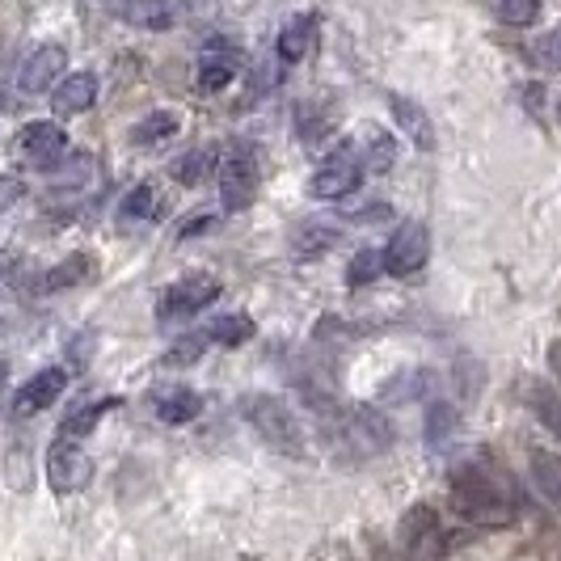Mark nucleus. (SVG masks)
<instances>
[{"label":"nucleus","instance_id":"obj_26","mask_svg":"<svg viewBox=\"0 0 561 561\" xmlns=\"http://www.w3.org/2000/svg\"><path fill=\"white\" fill-rule=\"evenodd\" d=\"M533 59L545 68V72H561V26L545 30L533 43Z\"/></svg>","mask_w":561,"mask_h":561},{"label":"nucleus","instance_id":"obj_3","mask_svg":"<svg viewBox=\"0 0 561 561\" xmlns=\"http://www.w3.org/2000/svg\"><path fill=\"white\" fill-rule=\"evenodd\" d=\"M220 291L225 287H220L216 275H186V279L169 283L161 291V300H157V321H169V325L191 321L203 309H211L220 300Z\"/></svg>","mask_w":561,"mask_h":561},{"label":"nucleus","instance_id":"obj_16","mask_svg":"<svg viewBox=\"0 0 561 561\" xmlns=\"http://www.w3.org/2000/svg\"><path fill=\"white\" fill-rule=\"evenodd\" d=\"M127 22H136L144 30H169L173 26V9H169V0H123V9H118Z\"/></svg>","mask_w":561,"mask_h":561},{"label":"nucleus","instance_id":"obj_8","mask_svg":"<svg viewBox=\"0 0 561 561\" xmlns=\"http://www.w3.org/2000/svg\"><path fill=\"white\" fill-rule=\"evenodd\" d=\"M18 152L34 169H56L68 157V136H64V127L51 123V118H34V123L22 127V136H18Z\"/></svg>","mask_w":561,"mask_h":561},{"label":"nucleus","instance_id":"obj_2","mask_svg":"<svg viewBox=\"0 0 561 561\" xmlns=\"http://www.w3.org/2000/svg\"><path fill=\"white\" fill-rule=\"evenodd\" d=\"M245 419H250L253 435L266 444V448L283 451V456H300L305 451V431H300V419L291 414V405L283 397L257 393L245 401Z\"/></svg>","mask_w":561,"mask_h":561},{"label":"nucleus","instance_id":"obj_7","mask_svg":"<svg viewBox=\"0 0 561 561\" xmlns=\"http://www.w3.org/2000/svg\"><path fill=\"white\" fill-rule=\"evenodd\" d=\"M64 68H68V51L59 47V43H38L26 59H22V68H18V89L26 93V98H38V93H51L64 77Z\"/></svg>","mask_w":561,"mask_h":561},{"label":"nucleus","instance_id":"obj_24","mask_svg":"<svg viewBox=\"0 0 561 561\" xmlns=\"http://www.w3.org/2000/svg\"><path fill=\"white\" fill-rule=\"evenodd\" d=\"M173 131H178V114L157 111V114H148L140 127L131 131V140H136V144H157V140H169Z\"/></svg>","mask_w":561,"mask_h":561},{"label":"nucleus","instance_id":"obj_21","mask_svg":"<svg viewBox=\"0 0 561 561\" xmlns=\"http://www.w3.org/2000/svg\"><path fill=\"white\" fill-rule=\"evenodd\" d=\"M528 405L536 410V419L545 422L553 435L561 439V393L549 385H528Z\"/></svg>","mask_w":561,"mask_h":561},{"label":"nucleus","instance_id":"obj_14","mask_svg":"<svg viewBox=\"0 0 561 561\" xmlns=\"http://www.w3.org/2000/svg\"><path fill=\"white\" fill-rule=\"evenodd\" d=\"M232 77H237V56L211 43V47L198 56V89H203V93H220L225 84H232Z\"/></svg>","mask_w":561,"mask_h":561},{"label":"nucleus","instance_id":"obj_29","mask_svg":"<svg viewBox=\"0 0 561 561\" xmlns=\"http://www.w3.org/2000/svg\"><path fill=\"white\" fill-rule=\"evenodd\" d=\"M4 385H9V359H0V393H4Z\"/></svg>","mask_w":561,"mask_h":561},{"label":"nucleus","instance_id":"obj_12","mask_svg":"<svg viewBox=\"0 0 561 561\" xmlns=\"http://www.w3.org/2000/svg\"><path fill=\"white\" fill-rule=\"evenodd\" d=\"M152 414L161 422H169V426H182V422H191L203 414V397L195 393V389H157L152 393Z\"/></svg>","mask_w":561,"mask_h":561},{"label":"nucleus","instance_id":"obj_17","mask_svg":"<svg viewBox=\"0 0 561 561\" xmlns=\"http://www.w3.org/2000/svg\"><path fill=\"white\" fill-rule=\"evenodd\" d=\"M157 216H161V195H157L152 182H140L131 195L123 198V207H118V220H131V225L157 220Z\"/></svg>","mask_w":561,"mask_h":561},{"label":"nucleus","instance_id":"obj_28","mask_svg":"<svg viewBox=\"0 0 561 561\" xmlns=\"http://www.w3.org/2000/svg\"><path fill=\"white\" fill-rule=\"evenodd\" d=\"M22 191H26L22 178H0V211H9V207L22 198Z\"/></svg>","mask_w":561,"mask_h":561},{"label":"nucleus","instance_id":"obj_25","mask_svg":"<svg viewBox=\"0 0 561 561\" xmlns=\"http://www.w3.org/2000/svg\"><path fill=\"white\" fill-rule=\"evenodd\" d=\"M250 334H253V325L245 312H228L220 321H211V337L225 342V346H237V342H245Z\"/></svg>","mask_w":561,"mask_h":561},{"label":"nucleus","instance_id":"obj_9","mask_svg":"<svg viewBox=\"0 0 561 561\" xmlns=\"http://www.w3.org/2000/svg\"><path fill=\"white\" fill-rule=\"evenodd\" d=\"M426 257H431V232L426 225L419 220H405V225L393 232V241L385 245V271H393V275H414L426 266Z\"/></svg>","mask_w":561,"mask_h":561},{"label":"nucleus","instance_id":"obj_22","mask_svg":"<svg viewBox=\"0 0 561 561\" xmlns=\"http://www.w3.org/2000/svg\"><path fill=\"white\" fill-rule=\"evenodd\" d=\"M499 22L511 30H528L540 22V0H494Z\"/></svg>","mask_w":561,"mask_h":561},{"label":"nucleus","instance_id":"obj_30","mask_svg":"<svg viewBox=\"0 0 561 561\" xmlns=\"http://www.w3.org/2000/svg\"><path fill=\"white\" fill-rule=\"evenodd\" d=\"M558 114H561V106H558Z\"/></svg>","mask_w":561,"mask_h":561},{"label":"nucleus","instance_id":"obj_27","mask_svg":"<svg viewBox=\"0 0 561 561\" xmlns=\"http://www.w3.org/2000/svg\"><path fill=\"white\" fill-rule=\"evenodd\" d=\"M380 266H385V257H380V253H376V250H364V253H359V262L351 266V283L371 279V275H376Z\"/></svg>","mask_w":561,"mask_h":561},{"label":"nucleus","instance_id":"obj_18","mask_svg":"<svg viewBox=\"0 0 561 561\" xmlns=\"http://www.w3.org/2000/svg\"><path fill=\"white\" fill-rule=\"evenodd\" d=\"M435 540H439V519H435V511H410V519H405V545L414 549V553H435Z\"/></svg>","mask_w":561,"mask_h":561},{"label":"nucleus","instance_id":"obj_23","mask_svg":"<svg viewBox=\"0 0 561 561\" xmlns=\"http://www.w3.org/2000/svg\"><path fill=\"white\" fill-rule=\"evenodd\" d=\"M389 106H393V114L401 118V127L414 136V144L426 148V144H431V123H426V114H422L414 102H405V98H389Z\"/></svg>","mask_w":561,"mask_h":561},{"label":"nucleus","instance_id":"obj_1","mask_svg":"<svg viewBox=\"0 0 561 561\" xmlns=\"http://www.w3.org/2000/svg\"><path fill=\"white\" fill-rule=\"evenodd\" d=\"M451 503L465 519L473 524H485V528H503L519 515V503H515V485L503 469L485 465V460H460L451 469Z\"/></svg>","mask_w":561,"mask_h":561},{"label":"nucleus","instance_id":"obj_5","mask_svg":"<svg viewBox=\"0 0 561 561\" xmlns=\"http://www.w3.org/2000/svg\"><path fill=\"white\" fill-rule=\"evenodd\" d=\"M93 478V460L89 451L81 448V439L72 435H59L56 444L47 448V485L56 494H81Z\"/></svg>","mask_w":561,"mask_h":561},{"label":"nucleus","instance_id":"obj_19","mask_svg":"<svg viewBox=\"0 0 561 561\" xmlns=\"http://www.w3.org/2000/svg\"><path fill=\"white\" fill-rule=\"evenodd\" d=\"M93 275V262L84 257V253H72V257H64L56 271H47L43 275V287L47 291H68V287H77V283H84Z\"/></svg>","mask_w":561,"mask_h":561},{"label":"nucleus","instance_id":"obj_13","mask_svg":"<svg viewBox=\"0 0 561 561\" xmlns=\"http://www.w3.org/2000/svg\"><path fill=\"white\" fill-rule=\"evenodd\" d=\"M528 456H533L536 494H540V499L561 515V456L558 451H549V448H533Z\"/></svg>","mask_w":561,"mask_h":561},{"label":"nucleus","instance_id":"obj_10","mask_svg":"<svg viewBox=\"0 0 561 561\" xmlns=\"http://www.w3.org/2000/svg\"><path fill=\"white\" fill-rule=\"evenodd\" d=\"M64 389H68V371H64V367H43V371H34L26 385L18 389L13 414H18V419H34V414L51 410L59 397H64Z\"/></svg>","mask_w":561,"mask_h":561},{"label":"nucleus","instance_id":"obj_6","mask_svg":"<svg viewBox=\"0 0 561 561\" xmlns=\"http://www.w3.org/2000/svg\"><path fill=\"white\" fill-rule=\"evenodd\" d=\"M253 198H257V157L253 148L237 144L220 161V203L225 211H245Z\"/></svg>","mask_w":561,"mask_h":561},{"label":"nucleus","instance_id":"obj_4","mask_svg":"<svg viewBox=\"0 0 561 561\" xmlns=\"http://www.w3.org/2000/svg\"><path fill=\"white\" fill-rule=\"evenodd\" d=\"M359 182H364V152L355 144H342L334 157H325L321 165L312 169L309 195L334 203V198H346L351 191H359Z\"/></svg>","mask_w":561,"mask_h":561},{"label":"nucleus","instance_id":"obj_20","mask_svg":"<svg viewBox=\"0 0 561 561\" xmlns=\"http://www.w3.org/2000/svg\"><path fill=\"white\" fill-rule=\"evenodd\" d=\"M211 165H216L211 148H191V152H182V157L169 165V173H173V182H182V186H198V182L211 173Z\"/></svg>","mask_w":561,"mask_h":561},{"label":"nucleus","instance_id":"obj_11","mask_svg":"<svg viewBox=\"0 0 561 561\" xmlns=\"http://www.w3.org/2000/svg\"><path fill=\"white\" fill-rule=\"evenodd\" d=\"M98 102V77L93 72H64L59 84L51 89V111L56 114H84Z\"/></svg>","mask_w":561,"mask_h":561},{"label":"nucleus","instance_id":"obj_15","mask_svg":"<svg viewBox=\"0 0 561 561\" xmlns=\"http://www.w3.org/2000/svg\"><path fill=\"white\" fill-rule=\"evenodd\" d=\"M312 34H317V22H312L309 13H305V18H291L279 34V56L287 59V64H300V59L309 56Z\"/></svg>","mask_w":561,"mask_h":561}]
</instances>
